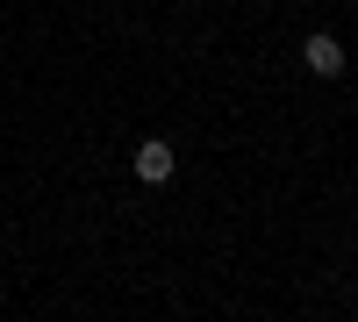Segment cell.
I'll return each mask as SVG.
<instances>
[{
	"mask_svg": "<svg viewBox=\"0 0 358 322\" xmlns=\"http://www.w3.org/2000/svg\"><path fill=\"white\" fill-rule=\"evenodd\" d=\"M129 172H136L143 186H165L172 172H179V158H172V143H165V136H143V143H136V158H129Z\"/></svg>",
	"mask_w": 358,
	"mask_h": 322,
	"instance_id": "obj_1",
	"label": "cell"
},
{
	"mask_svg": "<svg viewBox=\"0 0 358 322\" xmlns=\"http://www.w3.org/2000/svg\"><path fill=\"white\" fill-rule=\"evenodd\" d=\"M301 57H308V72H322V79H337V72H344V43L330 36V29H315V36L301 43Z\"/></svg>",
	"mask_w": 358,
	"mask_h": 322,
	"instance_id": "obj_2",
	"label": "cell"
}]
</instances>
